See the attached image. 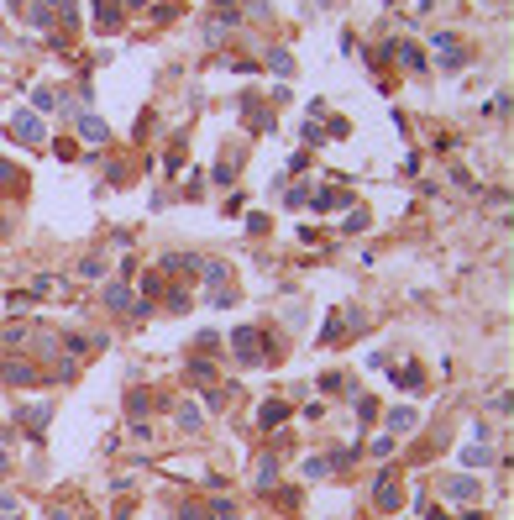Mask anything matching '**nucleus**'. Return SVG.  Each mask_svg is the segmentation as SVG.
Listing matches in <instances>:
<instances>
[{"label":"nucleus","mask_w":514,"mask_h":520,"mask_svg":"<svg viewBox=\"0 0 514 520\" xmlns=\"http://www.w3.org/2000/svg\"><path fill=\"white\" fill-rule=\"evenodd\" d=\"M231 347H236V357H242V363H263V347H268V337H263L257 326H236Z\"/></svg>","instance_id":"1"},{"label":"nucleus","mask_w":514,"mask_h":520,"mask_svg":"<svg viewBox=\"0 0 514 520\" xmlns=\"http://www.w3.org/2000/svg\"><path fill=\"white\" fill-rule=\"evenodd\" d=\"M43 116L37 111H16L11 116V142H43Z\"/></svg>","instance_id":"2"},{"label":"nucleus","mask_w":514,"mask_h":520,"mask_svg":"<svg viewBox=\"0 0 514 520\" xmlns=\"http://www.w3.org/2000/svg\"><path fill=\"white\" fill-rule=\"evenodd\" d=\"M373 505L394 510L399 505V473H378V489H373Z\"/></svg>","instance_id":"3"},{"label":"nucleus","mask_w":514,"mask_h":520,"mask_svg":"<svg viewBox=\"0 0 514 520\" xmlns=\"http://www.w3.org/2000/svg\"><path fill=\"white\" fill-rule=\"evenodd\" d=\"M436 58L446 63V69H462V63H467V53H462V43H456V37H446V32H441V37H436Z\"/></svg>","instance_id":"4"},{"label":"nucleus","mask_w":514,"mask_h":520,"mask_svg":"<svg viewBox=\"0 0 514 520\" xmlns=\"http://www.w3.org/2000/svg\"><path fill=\"white\" fill-rule=\"evenodd\" d=\"M478 489H483V484H478V478H452V484H446V499H456V505H467V499H478Z\"/></svg>","instance_id":"5"},{"label":"nucleus","mask_w":514,"mask_h":520,"mask_svg":"<svg viewBox=\"0 0 514 520\" xmlns=\"http://www.w3.org/2000/svg\"><path fill=\"white\" fill-rule=\"evenodd\" d=\"M79 137H84V142H110V126H105L100 116H79Z\"/></svg>","instance_id":"6"},{"label":"nucleus","mask_w":514,"mask_h":520,"mask_svg":"<svg viewBox=\"0 0 514 520\" xmlns=\"http://www.w3.org/2000/svg\"><path fill=\"white\" fill-rule=\"evenodd\" d=\"M388 53H394V58L404 63V69H425V53H420V47H414V43H394V47H388Z\"/></svg>","instance_id":"7"},{"label":"nucleus","mask_w":514,"mask_h":520,"mask_svg":"<svg viewBox=\"0 0 514 520\" xmlns=\"http://www.w3.org/2000/svg\"><path fill=\"white\" fill-rule=\"evenodd\" d=\"M105 305L110 310H132V289L126 284H105Z\"/></svg>","instance_id":"8"},{"label":"nucleus","mask_w":514,"mask_h":520,"mask_svg":"<svg viewBox=\"0 0 514 520\" xmlns=\"http://www.w3.org/2000/svg\"><path fill=\"white\" fill-rule=\"evenodd\" d=\"M174 416H178V426H184V431H200V426H205V416H200V405H178Z\"/></svg>","instance_id":"9"},{"label":"nucleus","mask_w":514,"mask_h":520,"mask_svg":"<svg viewBox=\"0 0 514 520\" xmlns=\"http://www.w3.org/2000/svg\"><path fill=\"white\" fill-rule=\"evenodd\" d=\"M414 420H420L414 410H388V431H399V436H404V431H414Z\"/></svg>","instance_id":"10"},{"label":"nucleus","mask_w":514,"mask_h":520,"mask_svg":"<svg viewBox=\"0 0 514 520\" xmlns=\"http://www.w3.org/2000/svg\"><path fill=\"white\" fill-rule=\"evenodd\" d=\"M268 69H273V74H283V79H289V74H294V58H289V53H279V47H273V53H268Z\"/></svg>","instance_id":"11"},{"label":"nucleus","mask_w":514,"mask_h":520,"mask_svg":"<svg viewBox=\"0 0 514 520\" xmlns=\"http://www.w3.org/2000/svg\"><path fill=\"white\" fill-rule=\"evenodd\" d=\"M283 416H289V410H283V405H279V400H268V405H263V410H257V420H263V426H279V420H283Z\"/></svg>","instance_id":"12"},{"label":"nucleus","mask_w":514,"mask_h":520,"mask_svg":"<svg viewBox=\"0 0 514 520\" xmlns=\"http://www.w3.org/2000/svg\"><path fill=\"white\" fill-rule=\"evenodd\" d=\"M336 205H347V194H341V190H320V194H315V210H336Z\"/></svg>","instance_id":"13"},{"label":"nucleus","mask_w":514,"mask_h":520,"mask_svg":"<svg viewBox=\"0 0 514 520\" xmlns=\"http://www.w3.org/2000/svg\"><path fill=\"white\" fill-rule=\"evenodd\" d=\"M488 457H493V452H488L483 442H478V446H467V452H462V462H467V468H483Z\"/></svg>","instance_id":"14"},{"label":"nucleus","mask_w":514,"mask_h":520,"mask_svg":"<svg viewBox=\"0 0 514 520\" xmlns=\"http://www.w3.org/2000/svg\"><path fill=\"white\" fill-rule=\"evenodd\" d=\"M205 279H210V295L226 289V263H205Z\"/></svg>","instance_id":"15"},{"label":"nucleus","mask_w":514,"mask_h":520,"mask_svg":"<svg viewBox=\"0 0 514 520\" xmlns=\"http://www.w3.org/2000/svg\"><path fill=\"white\" fill-rule=\"evenodd\" d=\"M5 378H11V384H32V368L27 363H5Z\"/></svg>","instance_id":"16"},{"label":"nucleus","mask_w":514,"mask_h":520,"mask_svg":"<svg viewBox=\"0 0 514 520\" xmlns=\"http://www.w3.org/2000/svg\"><path fill=\"white\" fill-rule=\"evenodd\" d=\"M210 520H236V505L231 499H215V505H210Z\"/></svg>","instance_id":"17"},{"label":"nucleus","mask_w":514,"mask_h":520,"mask_svg":"<svg viewBox=\"0 0 514 520\" xmlns=\"http://www.w3.org/2000/svg\"><path fill=\"white\" fill-rule=\"evenodd\" d=\"M32 105H37V111H53V105H58V89H37V95H32Z\"/></svg>","instance_id":"18"},{"label":"nucleus","mask_w":514,"mask_h":520,"mask_svg":"<svg viewBox=\"0 0 514 520\" xmlns=\"http://www.w3.org/2000/svg\"><path fill=\"white\" fill-rule=\"evenodd\" d=\"M47 416H53V410H47V405H32V410H21V420H27V426H43Z\"/></svg>","instance_id":"19"},{"label":"nucleus","mask_w":514,"mask_h":520,"mask_svg":"<svg viewBox=\"0 0 514 520\" xmlns=\"http://www.w3.org/2000/svg\"><path fill=\"white\" fill-rule=\"evenodd\" d=\"M79 273H84V279H100L105 263H100V258H84V263H79Z\"/></svg>","instance_id":"20"},{"label":"nucleus","mask_w":514,"mask_h":520,"mask_svg":"<svg viewBox=\"0 0 514 520\" xmlns=\"http://www.w3.org/2000/svg\"><path fill=\"white\" fill-rule=\"evenodd\" d=\"M305 473H309V478H320V473H331V457H309V462H305Z\"/></svg>","instance_id":"21"},{"label":"nucleus","mask_w":514,"mask_h":520,"mask_svg":"<svg viewBox=\"0 0 514 520\" xmlns=\"http://www.w3.org/2000/svg\"><path fill=\"white\" fill-rule=\"evenodd\" d=\"M5 468H11V457H5V452H0V478H5Z\"/></svg>","instance_id":"22"},{"label":"nucleus","mask_w":514,"mask_h":520,"mask_svg":"<svg viewBox=\"0 0 514 520\" xmlns=\"http://www.w3.org/2000/svg\"><path fill=\"white\" fill-rule=\"evenodd\" d=\"M0 520H16V515H11V505H0Z\"/></svg>","instance_id":"23"}]
</instances>
